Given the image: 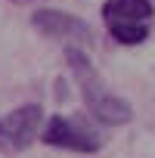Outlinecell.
<instances>
[{
    "label": "cell",
    "mask_w": 155,
    "mask_h": 158,
    "mask_svg": "<svg viewBox=\"0 0 155 158\" xmlns=\"http://www.w3.org/2000/svg\"><path fill=\"white\" fill-rule=\"evenodd\" d=\"M103 19H106L109 34L118 44L136 47L152 31L155 6H152V0H106L103 3Z\"/></svg>",
    "instance_id": "obj_2"
},
{
    "label": "cell",
    "mask_w": 155,
    "mask_h": 158,
    "mask_svg": "<svg viewBox=\"0 0 155 158\" xmlns=\"http://www.w3.org/2000/svg\"><path fill=\"white\" fill-rule=\"evenodd\" d=\"M65 59H68V68L74 74V84L81 87L84 93V102L90 109V115L103 124H112V127H121L133 118V109L127 99H121L118 93L109 90V84L99 77V71L93 68V62L78 50V47H68L65 50Z\"/></svg>",
    "instance_id": "obj_1"
},
{
    "label": "cell",
    "mask_w": 155,
    "mask_h": 158,
    "mask_svg": "<svg viewBox=\"0 0 155 158\" xmlns=\"http://www.w3.org/2000/svg\"><path fill=\"white\" fill-rule=\"evenodd\" d=\"M31 25L34 31H40L44 37H53V40H81V44H90L93 40V31L84 19H78L71 13H62V10H37L31 16Z\"/></svg>",
    "instance_id": "obj_5"
},
{
    "label": "cell",
    "mask_w": 155,
    "mask_h": 158,
    "mask_svg": "<svg viewBox=\"0 0 155 158\" xmlns=\"http://www.w3.org/2000/svg\"><path fill=\"white\" fill-rule=\"evenodd\" d=\"M44 143L53 149H68L78 155H93L103 149L99 130L81 115H53L44 127Z\"/></svg>",
    "instance_id": "obj_3"
},
{
    "label": "cell",
    "mask_w": 155,
    "mask_h": 158,
    "mask_svg": "<svg viewBox=\"0 0 155 158\" xmlns=\"http://www.w3.org/2000/svg\"><path fill=\"white\" fill-rule=\"evenodd\" d=\"M13 3H28V0H13Z\"/></svg>",
    "instance_id": "obj_6"
},
{
    "label": "cell",
    "mask_w": 155,
    "mask_h": 158,
    "mask_svg": "<svg viewBox=\"0 0 155 158\" xmlns=\"http://www.w3.org/2000/svg\"><path fill=\"white\" fill-rule=\"evenodd\" d=\"M40 124H44V109L34 106V102L6 112L3 118H0V152H3V155L25 152L37 139Z\"/></svg>",
    "instance_id": "obj_4"
}]
</instances>
